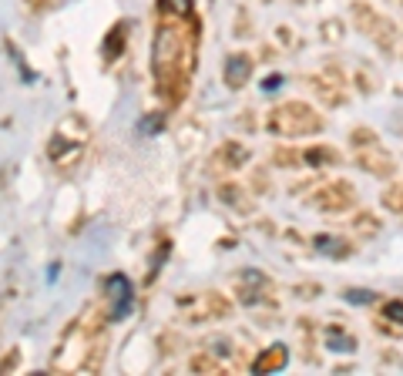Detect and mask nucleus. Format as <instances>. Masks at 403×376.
<instances>
[{
	"instance_id": "f257e3e1",
	"label": "nucleus",
	"mask_w": 403,
	"mask_h": 376,
	"mask_svg": "<svg viewBox=\"0 0 403 376\" xmlns=\"http://www.w3.org/2000/svg\"><path fill=\"white\" fill-rule=\"evenodd\" d=\"M269 132L279 134V138H299V134H319L323 132V118L319 111L306 104V101H286V104H276L269 111Z\"/></svg>"
},
{
	"instance_id": "f03ea898",
	"label": "nucleus",
	"mask_w": 403,
	"mask_h": 376,
	"mask_svg": "<svg viewBox=\"0 0 403 376\" xmlns=\"http://www.w3.org/2000/svg\"><path fill=\"white\" fill-rule=\"evenodd\" d=\"M84 145H88V121H84L81 114H71V118H64L58 125L47 155H51L58 165H64V162H74L77 155L84 151Z\"/></svg>"
},
{
	"instance_id": "7ed1b4c3",
	"label": "nucleus",
	"mask_w": 403,
	"mask_h": 376,
	"mask_svg": "<svg viewBox=\"0 0 403 376\" xmlns=\"http://www.w3.org/2000/svg\"><path fill=\"white\" fill-rule=\"evenodd\" d=\"M132 302H134V292H132L128 276L115 272V276L104 279V320L108 322L125 320V316L132 313Z\"/></svg>"
},
{
	"instance_id": "20e7f679",
	"label": "nucleus",
	"mask_w": 403,
	"mask_h": 376,
	"mask_svg": "<svg viewBox=\"0 0 403 376\" xmlns=\"http://www.w3.org/2000/svg\"><path fill=\"white\" fill-rule=\"evenodd\" d=\"M313 205L319 208V212H326V215L346 212V208L356 205V188L349 185L346 178H340V182H326V185H319L316 191H313Z\"/></svg>"
},
{
	"instance_id": "39448f33",
	"label": "nucleus",
	"mask_w": 403,
	"mask_h": 376,
	"mask_svg": "<svg viewBox=\"0 0 403 376\" xmlns=\"http://www.w3.org/2000/svg\"><path fill=\"white\" fill-rule=\"evenodd\" d=\"M353 17H356V27L363 31L370 40H377L384 51H393V27L386 24V17H380L370 3H353Z\"/></svg>"
},
{
	"instance_id": "423d86ee",
	"label": "nucleus",
	"mask_w": 403,
	"mask_h": 376,
	"mask_svg": "<svg viewBox=\"0 0 403 376\" xmlns=\"http://www.w3.org/2000/svg\"><path fill=\"white\" fill-rule=\"evenodd\" d=\"M222 77H226V84H229L232 91H239V88H246L252 77V57L246 51H235V54L226 57V64H222Z\"/></svg>"
},
{
	"instance_id": "0eeeda50",
	"label": "nucleus",
	"mask_w": 403,
	"mask_h": 376,
	"mask_svg": "<svg viewBox=\"0 0 403 376\" xmlns=\"http://www.w3.org/2000/svg\"><path fill=\"white\" fill-rule=\"evenodd\" d=\"M356 165L363 171H370V175H377V178H390L393 175V158L390 155H384V151L377 148V145H366V148H360V155H356Z\"/></svg>"
},
{
	"instance_id": "6e6552de",
	"label": "nucleus",
	"mask_w": 403,
	"mask_h": 376,
	"mask_svg": "<svg viewBox=\"0 0 403 376\" xmlns=\"http://www.w3.org/2000/svg\"><path fill=\"white\" fill-rule=\"evenodd\" d=\"M286 363H289V350L283 346V343H272V346H266L259 357L252 359V373H262V376L279 373Z\"/></svg>"
},
{
	"instance_id": "1a4fd4ad",
	"label": "nucleus",
	"mask_w": 403,
	"mask_h": 376,
	"mask_svg": "<svg viewBox=\"0 0 403 376\" xmlns=\"http://www.w3.org/2000/svg\"><path fill=\"white\" fill-rule=\"evenodd\" d=\"M309 88L319 94L326 104H333V108H343L346 104V91L336 84V77H323V75H313L309 77Z\"/></svg>"
},
{
	"instance_id": "9d476101",
	"label": "nucleus",
	"mask_w": 403,
	"mask_h": 376,
	"mask_svg": "<svg viewBox=\"0 0 403 376\" xmlns=\"http://www.w3.org/2000/svg\"><path fill=\"white\" fill-rule=\"evenodd\" d=\"M313 249L319 252V256H329V259H346L349 252H353V245L340 239V235H316L313 239Z\"/></svg>"
},
{
	"instance_id": "9b49d317",
	"label": "nucleus",
	"mask_w": 403,
	"mask_h": 376,
	"mask_svg": "<svg viewBox=\"0 0 403 376\" xmlns=\"http://www.w3.org/2000/svg\"><path fill=\"white\" fill-rule=\"evenodd\" d=\"M299 158H303V165H309V169H319V165H336V162H340V151L329 148V145H316V148H306Z\"/></svg>"
},
{
	"instance_id": "f8f14e48",
	"label": "nucleus",
	"mask_w": 403,
	"mask_h": 376,
	"mask_svg": "<svg viewBox=\"0 0 403 376\" xmlns=\"http://www.w3.org/2000/svg\"><path fill=\"white\" fill-rule=\"evenodd\" d=\"M125 38H128V24H118V27H111V34L104 38V44H101V51H104V61H115L118 54H121V47H125Z\"/></svg>"
},
{
	"instance_id": "ddd939ff",
	"label": "nucleus",
	"mask_w": 403,
	"mask_h": 376,
	"mask_svg": "<svg viewBox=\"0 0 403 376\" xmlns=\"http://www.w3.org/2000/svg\"><path fill=\"white\" fill-rule=\"evenodd\" d=\"M246 158H249V148H246V145H239V141H229L226 148L219 151V162H222V165H229V169H242V165H246Z\"/></svg>"
},
{
	"instance_id": "4468645a",
	"label": "nucleus",
	"mask_w": 403,
	"mask_h": 376,
	"mask_svg": "<svg viewBox=\"0 0 403 376\" xmlns=\"http://www.w3.org/2000/svg\"><path fill=\"white\" fill-rule=\"evenodd\" d=\"M326 343H329V350H340V353H353V350H356V339L349 336L343 326H329Z\"/></svg>"
},
{
	"instance_id": "2eb2a0df",
	"label": "nucleus",
	"mask_w": 403,
	"mask_h": 376,
	"mask_svg": "<svg viewBox=\"0 0 403 376\" xmlns=\"http://www.w3.org/2000/svg\"><path fill=\"white\" fill-rule=\"evenodd\" d=\"M353 228H356L363 239H373V235H380V219H377L373 212H360V215L353 219Z\"/></svg>"
},
{
	"instance_id": "dca6fc26",
	"label": "nucleus",
	"mask_w": 403,
	"mask_h": 376,
	"mask_svg": "<svg viewBox=\"0 0 403 376\" xmlns=\"http://www.w3.org/2000/svg\"><path fill=\"white\" fill-rule=\"evenodd\" d=\"M384 205L390 208V212H397V215H403V182H393V185L384 191Z\"/></svg>"
},
{
	"instance_id": "f3484780",
	"label": "nucleus",
	"mask_w": 403,
	"mask_h": 376,
	"mask_svg": "<svg viewBox=\"0 0 403 376\" xmlns=\"http://www.w3.org/2000/svg\"><path fill=\"white\" fill-rule=\"evenodd\" d=\"M303 158H299V151H292V148H276L272 151V165L276 169H296Z\"/></svg>"
},
{
	"instance_id": "a211bd4d",
	"label": "nucleus",
	"mask_w": 403,
	"mask_h": 376,
	"mask_svg": "<svg viewBox=\"0 0 403 376\" xmlns=\"http://www.w3.org/2000/svg\"><path fill=\"white\" fill-rule=\"evenodd\" d=\"M219 195H222V202H232V205H239L242 212H246V202H242V191H239V185L235 182H229V185L219 188Z\"/></svg>"
},
{
	"instance_id": "6ab92c4d",
	"label": "nucleus",
	"mask_w": 403,
	"mask_h": 376,
	"mask_svg": "<svg viewBox=\"0 0 403 376\" xmlns=\"http://www.w3.org/2000/svg\"><path fill=\"white\" fill-rule=\"evenodd\" d=\"M192 370H195V373H222V366H219L212 357H195L192 359Z\"/></svg>"
},
{
	"instance_id": "aec40b11",
	"label": "nucleus",
	"mask_w": 403,
	"mask_h": 376,
	"mask_svg": "<svg viewBox=\"0 0 403 376\" xmlns=\"http://www.w3.org/2000/svg\"><path fill=\"white\" fill-rule=\"evenodd\" d=\"M384 316H386V320H393V322H400V326H403V302H400V299H390V302L384 306Z\"/></svg>"
},
{
	"instance_id": "412c9836",
	"label": "nucleus",
	"mask_w": 403,
	"mask_h": 376,
	"mask_svg": "<svg viewBox=\"0 0 403 376\" xmlns=\"http://www.w3.org/2000/svg\"><path fill=\"white\" fill-rule=\"evenodd\" d=\"M353 145H356V148H366V145H377V134L370 132V128H356V132H353Z\"/></svg>"
},
{
	"instance_id": "4be33fe9",
	"label": "nucleus",
	"mask_w": 403,
	"mask_h": 376,
	"mask_svg": "<svg viewBox=\"0 0 403 376\" xmlns=\"http://www.w3.org/2000/svg\"><path fill=\"white\" fill-rule=\"evenodd\" d=\"M161 125H165V118H161V114H152V118H145V121H141V132H145V134H158Z\"/></svg>"
},
{
	"instance_id": "5701e85b",
	"label": "nucleus",
	"mask_w": 403,
	"mask_h": 376,
	"mask_svg": "<svg viewBox=\"0 0 403 376\" xmlns=\"http://www.w3.org/2000/svg\"><path fill=\"white\" fill-rule=\"evenodd\" d=\"M346 299H349V302H373L377 296H373V292H366V289H349V292H346Z\"/></svg>"
}]
</instances>
